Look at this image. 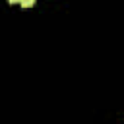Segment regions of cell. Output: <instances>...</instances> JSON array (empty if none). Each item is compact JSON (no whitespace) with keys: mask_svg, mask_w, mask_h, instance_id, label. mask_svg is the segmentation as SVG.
<instances>
[{"mask_svg":"<svg viewBox=\"0 0 124 124\" xmlns=\"http://www.w3.org/2000/svg\"><path fill=\"white\" fill-rule=\"evenodd\" d=\"M19 4H21L23 8H31V6L35 4V0H19Z\"/></svg>","mask_w":124,"mask_h":124,"instance_id":"cell-1","label":"cell"},{"mask_svg":"<svg viewBox=\"0 0 124 124\" xmlns=\"http://www.w3.org/2000/svg\"><path fill=\"white\" fill-rule=\"evenodd\" d=\"M8 2H10V4H16V2H19V0H8Z\"/></svg>","mask_w":124,"mask_h":124,"instance_id":"cell-2","label":"cell"}]
</instances>
